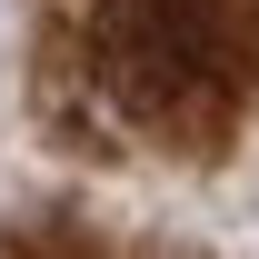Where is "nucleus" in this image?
Returning a JSON list of instances; mask_svg holds the SVG:
<instances>
[{"mask_svg":"<svg viewBox=\"0 0 259 259\" xmlns=\"http://www.w3.org/2000/svg\"><path fill=\"white\" fill-rule=\"evenodd\" d=\"M20 110L90 169H220L259 140V0H30Z\"/></svg>","mask_w":259,"mask_h":259,"instance_id":"f257e3e1","label":"nucleus"},{"mask_svg":"<svg viewBox=\"0 0 259 259\" xmlns=\"http://www.w3.org/2000/svg\"><path fill=\"white\" fill-rule=\"evenodd\" d=\"M0 259H220V249H190V239H160V229L100 220L80 199H40V209H10L0 220Z\"/></svg>","mask_w":259,"mask_h":259,"instance_id":"f03ea898","label":"nucleus"}]
</instances>
